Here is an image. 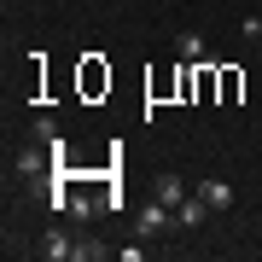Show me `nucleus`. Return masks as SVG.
Returning <instances> with one entry per match:
<instances>
[{
    "instance_id": "nucleus-9",
    "label": "nucleus",
    "mask_w": 262,
    "mask_h": 262,
    "mask_svg": "<svg viewBox=\"0 0 262 262\" xmlns=\"http://www.w3.org/2000/svg\"><path fill=\"white\" fill-rule=\"evenodd\" d=\"M35 140H41V146H58L64 134H58V122H53V117H35Z\"/></svg>"
},
{
    "instance_id": "nucleus-4",
    "label": "nucleus",
    "mask_w": 262,
    "mask_h": 262,
    "mask_svg": "<svg viewBox=\"0 0 262 262\" xmlns=\"http://www.w3.org/2000/svg\"><path fill=\"white\" fill-rule=\"evenodd\" d=\"M18 175H24V181L53 175V151H18Z\"/></svg>"
},
{
    "instance_id": "nucleus-7",
    "label": "nucleus",
    "mask_w": 262,
    "mask_h": 262,
    "mask_svg": "<svg viewBox=\"0 0 262 262\" xmlns=\"http://www.w3.org/2000/svg\"><path fill=\"white\" fill-rule=\"evenodd\" d=\"M175 53H181V64H204V35H198V29H181Z\"/></svg>"
},
{
    "instance_id": "nucleus-1",
    "label": "nucleus",
    "mask_w": 262,
    "mask_h": 262,
    "mask_svg": "<svg viewBox=\"0 0 262 262\" xmlns=\"http://www.w3.org/2000/svg\"><path fill=\"white\" fill-rule=\"evenodd\" d=\"M169 227H175V210H169V204H158V198H151V204L140 210V233H146V239H163Z\"/></svg>"
},
{
    "instance_id": "nucleus-3",
    "label": "nucleus",
    "mask_w": 262,
    "mask_h": 262,
    "mask_svg": "<svg viewBox=\"0 0 262 262\" xmlns=\"http://www.w3.org/2000/svg\"><path fill=\"white\" fill-rule=\"evenodd\" d=\"M198 198H204L210 210H233V187H227V181H215V175L198 181Z\"/></svg>"
},
{
    "instance_id": "nucleus-10",
    "label": "nucleus",
    "mask_w": 262,
    "mask_h": 262,
    "mask_svg": "<svg viewBox=\"0 0 262 262\" xmlns=\"http://www.w3.org/2000/svg\"><path fill=\"white\" fill-rule=\"evenodd\" d=\"M76 256H82V262H99V256H105V245H94V239H76Z\"/></svg>"
},
{
    "instance_id": "nucleus-2",
    "label": "nucleus",
    "mask_w": 262,
    "mask_h": 262,
    "mask_svg": "<svg viewBox=\"0 0 262 262\" xmlns=\"http://www.w3.org/2000/svg\"><path fill=\"white\" fill-rule=\"evenodd\" d=\"M151 198H158V204H169V210H175L181 198H192V192H187V181H181L175 169H163V175L151 181Z\"/></svg>"
},
{
    "instance_id": "nucleus-5",
    "label": "nucleus",
    "mask_w": 262,
    "mask_h": 262,
    "mask_svg": "<svg viewBox=\"0 0 262 262\" xmlns=\"http://www.w3.org/2000/svg\"><path fill=\"white\" fill-rule=\"evenodd\" d=\"M204 215H215V210H210L204 198L192 192V198H181V204H175V227H198V222H204Z\"/></svg>"
},
{
    "instance_id": "nucleus-6",
    "label": "nucleus",
    "mask_w": 262,
    "mask_h": 262,
    "mask_svg": "<svg viewBox=\"0 0 262 262\" xmlns=\"http://www.w3.org/2000/svg\"><path fill=\"white\" fill-rule=\"evenodd\" d=\"M41 256H47V262H70V256H76V239H70V233H58V227H53V233L41 239Z\"/></svg>"
},
{
    "instance_id": "nucleus-8",
    "label": "nucleus",
    "mask_w": 262,
    "mask_h": 262,
    "mask_svg": "<svg viewBox=\"0 0 262 262\" xmlns=\"http://www.w3.org/2000/svg\"><path fill=\"white\" fill-rule=\"evenodd\" d=\"M82 88H88V94H99V88H111V70L88 64V70H82Z\"/></svg>"
}]
</instances>
